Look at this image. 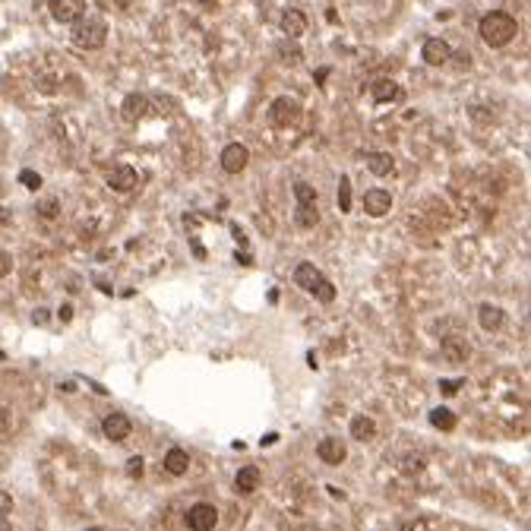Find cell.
Segmentation results:
<instances>
[{"label": "cell", "instance_id": "23", "mask_svg": "<svg viewBox=\"0 0 531 531\" xmlns=\"http://www.w3.org/2000/svg\"><path fill=\"white\" fill-rule=\"evenodd\" d=\"M295 222H297V228H316V222H319L316 206H297L295 209Z\"/></svg>", "mask_w": 531, "mask_h": 531}, {"label": "cell", "instance_id": "9", "mask_svg": "<svg viewBox=\"0 0 531 531\" xmlns=\"http://www.w3.org/2000/svg\"><path fill=\"white\" fill-rule=\"evenodd\" d=\"M316 455L326 462V465H342V462L348 459V446H345L338 437H326V440H319Z\"/></svg>", "mask_w": 531, "mask_h": 531}, {"label": "cell", "instance_id": "27", "mask_svg": "<svg viewBox=\"0 0 531 531\" xmlns=\"http://www.w3.org/2000/svg\"><path fill=\"white\" fill-rule=\"evenodd\" d=\"M338 209H342V212L351 209V181L348 177H342V183H338Z\"/></svg>", "mask_w": 531, "mask_h": 531}, {"label": "cell", "instance_id": "11", "mask_svg": "<svg viewBox=\"0 0 531 531\" xmlns=\"http://www.w3.org/2000/svg\"><path fill=\"white\" fill-rule=\"evenodd\" d=\"M421 57H424V64H430V67H442L449 57H452V47L442 42V38H427Z\"/></svg>", "mask_w": 531, "mask_h": 531}, {"label": "cell", "instance_id": "38", "mask_svg": "<svg viewBox=\"0 0 531 531\" xmlns=\"http://www.w3.org/2000/svg\"><path fill=\"white\" fill-rule=\"evenodd\" d=\"M215 4V0H202V6H212Z\"/></svg>", "mask_w": 531, "mask_h": 531}, {"label": "cell", "instance_id": "33", "mask_svg": "<svg viewBox=\"0 0 531 531\" xmlns=\"http://www.w3.org/2000/svg\"><path fill=\"white\" fill-rule=\"evenodd\" d=\"M6 272H10V256H6L4 250H0V278H4Z\"/></svg>", "mask_w": 531, "mask_h": 531}, {"label": "cell", "instance_id": "31", "mask_svg": "<svg viewBox=\"0 0 531 531\" xmlns=\"http://www.w3.org/2000/svg\"><path fill=\"white\" fill-rule=\"evenodd\" d=\"M127 474H130V478H142V459L139 455H133V459L127 462Z\"/></svg>", "mask_w": 531, "mask_h": 531}, {"label": "cell", "instance_id": "18", "mask_svg": "<svg viewBox=\"0 0 531 531\" xmlns=\"http://www.w3.org/2000/svg\"><path fill=\"white\" fill-rule=\"evenodd\" d=\"M190 468V455L183 452V449H168V455H165V472L168 474H174V478H181L183 472Z\"/></svg>", "mask_w": 531, "mask_h": 531}, {"label": "cell", "instance_id": "34", "mask_svg": "<svg viewBox=\"0 0 531 531\" xmlns=\"http://www.w3.org/2000/svg\"><path fill=\"white\" fill-rule=\"evenodd\" d=\"M13 222V215L10 212H6V209L4 206H0V228H6V224H10Z\"/></svg>", "mask_w": 531, "mask_h": 531}, {"label": "cell", "instance_id": "20", "mask_svg": "<svg viewBox=\"0 0 531 531\" xmlns=\"http://www.w3.org/2000/svg\"><path fill=\"white\" fill-rule=\"evenodd\" d=\"M373 433H377V424H373V418H367V414H358V418H351V437L367 442L373 440Z\"/></svg>", "mask_w": 531, "mask_h": 531}, {"label": "cell", "instance_id": "4", "mask_svg": "<svg viewBox=\"0 0 531 531\" xmlns=\"http://www.w3.org/2000/svg\"><path fill=\"white\" fill-rule=\"evenodd\" d=\"M215 522H219V509H215L212 503H196V506H190L187 525L193 531H209V528H215Z\"/></svg>", "mask_w": 531, "mask_h": 531}, {"label": "cell", "instance_id": "2", "mask_svg": "<svg viewBox=\"0 0 531 531\" xmlns=\"http://www.w3.org/2000/svg\"><path fill=\"white\" fill-rule=\"evenodd\" d=\"M295 282H297V288L310 291V295L316 297L319 304H332V301H336V288H332V282H329V278H326L313 263H297Z\"/></svg>", "mask_w": 531, "mask_h": 531}, {"label": "cell", "instance_id": "25", "mask_svg": "<svg viewBox=\"0 0 531 531\" xmlns=\"http://www.w3.org/2000/svg\"><path fill=\"white\" fill-rule=\"evenodd\" d=\"M295 196H297V206H316V190H313L307 181L295 183Z\"/></svg>", "mask_w": 531, "mask_h": 531}, {"label": "cell", "instance_id": "29", "mask_svg": "<svg viewBox=\"0 0 531 531\" xmlns=\"http://www.w3.org/2000/svg\"><path fill=\"white\" fill-rule=\"evenodd\" d=\"M10 513H13V496L0 490V525H4V519H6Z\"/></svg>", "mask_w": 531, "mask_h": 531}, {"label": "cell", "instance_id": "15", "mask_svg": "<svg viewBox=\"0 0 531 531\" xmlns=\"http://www.w3.org/2000/svg\"><path fill=\"white\" fill-rule=\"evenodd\" d=\"M472 348H468L465 338H442V358L449 360V364H465Z\"/></svg>", "mask_w": 531, "mask_h": 531}, {"label": "cell", "instance_id": "7", "mask_svg": "<svg viewBox=\"0 0 531 531\" xmlns=\"http://www.w3.org/2000/svg\"><path fill=\"white\" fill-rule=\"evenodd\" d=\"M47 6L57 23H76L86 13V0H47Z\"/></svg>", "mask_w": 531, "mask_h": 531}, {"label": "cell", "instance_id": "21", "mask_svg": "<svg viewBox=\"0 0 531 531\" xmlns=\"http://www.w3.org/2000/svg\"><path fill=\"white\" fill-rule=\"evenodd\" d=\"M234 484H237V490H244V493L256 490V487H260V468H253V465L241 468V472H237V478H234Z\"/></svg>", "mask_w": 531, "mask_h": 531}, {"label": "cell", "instance_id": "26", "mask_svg": "<svg viewBox=\"0 0 531 531\" xmlns=\"http://www.w3.org/2000/svg\"><path fill=\"white\" fill-rule=\"evenodd\" d=\"M38 215H42V219H57V215H60V202L54 200V196H45V200L38 202Z\"/></svg>", "mask_w": 531, "mask_h": 531}, {"label": "cell", "instance_id": "35", "mask_svg": "<svg viewBox=\"0 0 531 531\" xmlns=\"http://www.w3.org/2000/svg\"><path fill=\"white\" fill-rule=\"evenodd\" d=\"M32 323H42L45 326L47 323V313L45 310H35V313H32Z\"/></svg>", "mask_w": 531, "mask_h": 531}, {"label": "cell", "instance_id": "37", "mask_svg": "<svg viewBox=\"0 0 531 531\" xmlns=\"http://www.w3.org/2000/svg\"><path fill=\"white\" fill-rule=\"evenodd\" d=\"M326 76H329V67H323V70L316 73V83H326Z\"/></svg>", "mask_w": 531, "mask_h": 531}, {"label": "cell", "instance_id": "8", "mask_svg": "<svg viewBox=\"0 0 531 531\" xmlns=\"http://www.w3.org/2000/svg\"><path fill=\"white\" fill-rule=\"evenodd\" d=\"M364 209H367V215H373V219H383V215L392 209V193H389V190H379V187L367 190V193H364Z\"/></svg>", "mask_w": 531, "mask_h": 531}, {"label": "cell", "instance_id": "13", "mask_svg": "<svg viewBox=\"0 0 531 531\" xmlns=\"http://www.w3.org/2000/svg\"><path fill=\"white\" fill-rule=\"evenodd\" d=\"M136 168L130 165H118L111 174H108V187L111 190H118V193H127V190H133L136 187Z\"/></svg>", "mask_w": 531, "mask_h": 531}, {"label": "cell", "instance_id": "5", "mask_svg": "<svg viewBox=\"0 0 531 531\" xmlns=\"http://www.w3.org/2000/svg\"><path fill=\"white\" fill-rule=\"evenodd\" d=\"M247 161H250V149L241 146V142H228L222 149V168L228 174H241L247 168Z\"/></svg>", "mask_w": 531, "mask_h": 531}, {"label": "cell", "instance_id": "19", "mask_svg": "<svg viewBox=\"0 0 531 531\" xmlns=\"http://www.w3.org/2000/svg\"><path fill=\"white\" fill-rule=\"evenodd\" d=\"M367 168L373 171V177H386L396 171V165H392V155L389 152H370L367 155Z\"/></svg>", "mask_w": 531, "mask_h": 531}, {"label": "cell", "instance_id": "3", "mask_svg": "<svg viewBox=\"0 0 531 531\" xmlns=\"http://www.w3.org/2000/svg\"><path fill=\"white\" fill-rule=\"evenodd\" d=\"M108 38V25L105 19L98 16H79L76 23H73V45L76 47H86V51H98L101 45H105Z\"/></svg>", "mask_w": 531, "mask_h": 531}, {"label": "cell", "instance_id": "36", "mask_svg": "<svg viewBox=\"0 0 531 531\" xmlns=\"http://www.w3.org/2000/svg\"><path fill=\"white\" fill-rule=\"evenodd\" d=\"M57 316L64 319V323H67V319H73V307H60V313H57Z\"/></svg>", "mask_w": 531, "mask_h": 531}, {"label": "cell", "instance_id": "32", "mask_svg": "<svg viewBox=\"0 0 531 531\" xmlns=\"http://www.w3.org/2000/svg\"><path fill=\"white\" fill-rule=\"evenodd\" d=\"M462 383H465V379H449V383H440L442 396H452V392H459V389H462Z\"/></svg>", "mask_w": 531, "mask_h": 531}, {"label": "cell", "instance_id": "6", "mask_svg": "<svg viewBox=\"0 0 531 531\" xmlns=\"http://www.w3.org/2000/svg\"><path fill=\"white\" fill-rule=\"evenodd\" d=\"M297 114H301V108H297V101L288 98V95L275 98V101H272V108H269V120L275 127H291V120H297Z\"/></svg>", "mask_w": 531, "mask_h": 531}, {"label": "cell", "instance_id": "22", "mask_svg": "<svg viewBox=\"0 0 531 531\" xmlns=\"http://www.w3.org/2000/svg\"><path fill=\"white\" fill-rule=\"evenodd\" d=\"M278 60H282V64H291V67H295V64H301V60H304V51L288 38V42L278 45Z\"/></svg>", "mask_w": 531, "mask_h": 531}, {"label": "cell", "instance_id": "24", "mask_svg": "<svg viewBox=\"0 0 531 531\" xmlns=\"http://www.w3.org/2000/svg\"><path fill=\"white\" fill-rule=\"evenodd\" d=\"M430 424L440 427V430H452V427H455V414L449 411V408H433V411H430Z\"/></svg>", "mask_w": 531, "mask_h": 531}, {"label": "cell", "instance_id": "16", "mask_svg": "<svg viewBox=\"0 0 531 531\" xmlns=\"http://www.w3.org/2000/svg\"><path fill=\"white\" fill-rule=\"evenodd\" d=\"M370 92H373V101H379V105H389V101L401 98V88H399V83H392V79H377Z\"/></svg>", "mask_w": 531, "mask_h": 531}, {"label": "cell", "instance_id": "12", "mask_svg": "<svg viewBox=\"0 0 531 531\" xmlns=\"http://www.w3.org/2000/svg\"><path fill=\"white\" fill-rule=\"evenodd\" d=\"M146 111H149V98H146V95H139V92L127 95L124 105H120V118H124L127 124H136L139 118H146Z\"/></svg>", "mask_w": 531, "mask_h": 531}, {"label": "cell", "instance_id": "14", "mask_svg": "<svg viewBox=\"0 0 531 531\" xmlns=\"http://www.w3.org/2000/svg\"><path fill=\"white\" fill-rule=\"evenodd\" d=\"M282 32L288 38H301L307 32V16L301 10H285L282 13Z\"/></svg>", "mask_w": 531, "mask_h": 531}, {"label": "cell", "instance_id": "10", "mask_svg": "<svg viewBox=\"0 0 531 531\" xmlns=\"http://www.w3.org/2000/svg\"><path fill=\"white\" fill-rule=\"evenodd\" d=\"M101 430H105V437H108V440L120 442V440H127V437H130L133 424H130V418H127V414L114 411V414H108V418L101 421Z\"/></svg>", "mask_w": 531, "mask_h": 531}, {"label": "cell", "instance_id": "39", "mask_svg": "<svg viewBox=\"0 0 531 531\" xmlns=\"http://www.w3.org/2000/svg\"><path fill=\"white\" fill-rule=\"evenodd\" d=\"M4 358H6V354H4V351H0V360H4Z\"/></svg>", "mask_w": 531, "mask_h": 531}, {"label": "cell", "instance_id": "1", "mask_svg": "<svg viewBox=\"0 0 531 531\" xmlns=\"http://www.w3.org/2000/svg\"><path fill=\"white\" fill-rule=\"evenodd\" d=\"M515 32H519V23H515L509 13H503V10H493V13H487V16L481 19V38H484L490 47L509 45L515 38Z\"/></svg>", "mask_w": 531, "mask_h": 531}, {"label": "cell", "instance_id": "28", "mask_svg": "<svg viewBox=\"0 0 531 531\" xmlns=\"http://www.w3.org/2000/svg\"><path fill=\"white\" fill-rule=\"evenodd\" d=\"M19 181H23V187H29V190H38V187H42V174L32 171V168L19 171Z\"/></svg>", "mask_w": 531, "mask_h": 531}, {"label": "cell", "instance_id": "17", "mask_svg": "<svg viewBox=\"0 0 531 531\" xmlns=\"http://www.w3.org/2000/svg\"><path fill=\"white\" fill-rule=\"evenodd\" d=\"M503 310L500 307H493V304H481V310H478V323H481V329H487V332H496L503 326Z\"/></svg>", "mask_w": 531, "mask_h": 531}, {"label": "cell", "instance_id": "30", "mask_svg": "<svg viewBox=\"0 0 531 531\" xmlns=\"http://www.w3.org/2000/svg\"><path fill=\"white\" fill-rule=\"evenodd\" d=\"M401 468H405L408 474H418L421 468H424V459H414V455H408V459H401Z\"/></svg>", "mask_w": 531, "mask_h": 531}]
</instances>
